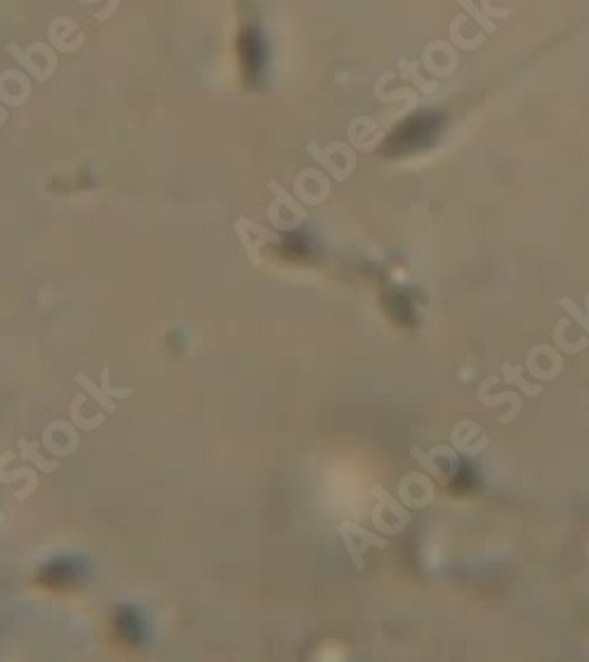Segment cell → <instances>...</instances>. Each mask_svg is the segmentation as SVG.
Masks as SVG:
<instances>
[{
    "mask_svg": "<svg viewBox=\"0 0 589 662\" xmlns=\"http://www.w3.org/2000/svg\"><path fill=\"white\" fill-rule=\"evenodd\" d=\"M568 323H570L568 319H563V321H559L554 326V346L559 351H565V353H578V351H583L585 346L589 344V337H583V340H578V342H568V337L563 335Z\"/></svg>",
    "mask_w": 589,
    "mask_h": 662,
    "instance_id": "14",
    "label": "cell"
},
{
    "mask_svg": "<svg viewBox=\"0 0 589 662\" xmlns=\"http://www.w3.org/2000/svg\"><path fill=\"white\" fill-rule=\"evenodd\" d=\"M373 495L377 497V505L373 507V514H370L373 526L384 535H399L410 523V512L401 502H396L384 488L375 486Z\"/></svg>",
    "mask_w": 589,
    "mask_h": 662,
    "instance_id": "2",
    "label": "cell"
},
{
    "mask_svg": "<svg viewBox=\"0 0 589 662\" xmlns=\"http://www.w3.org/2000/svg\"><path fill=\"white\" fill-rule=\"evenodd\" d=\"M271 203H269V222L278 231H292L307 222V207L297 198L290 196L278 182H269Z\"/></svg>",
    "mask_w": 589,
    "mask_h": 662,
    "instance_id": "1",
    "label": "cell"
},
{
    "mask_svg": "<svg viewBox=\"0 0 589 662\" xmlns=\"http://www.w3.org/2000/svg\"><path fill=\"white\" fill-rule=\"evenodd\" d=\"M561 309H563L565 314H568L570 321H575L578 326L583 328L585 333L589 335V319H587V314H585L583 309H580V306H578L575 302H573L570 297H563V299H561Z\"/></svg>",
    "mask_w": 589,
    "mask_h": 662,
    "instance_id": "15",
    "label": "cell"
},
{
    "mask_svg": "<svg viewBox=\"0 0 589 662\" xmlns=\"http://www.w3.org/2000/svg\"><path fill=\"white\" fill-rule=\"evenodd\" d=\"M76 382H78L81 387H83L85 391H88V394H90L92 398H95V401H97L99 405L104 408V413H113V410H116V401H113V398L108 396L102 387H97V384L92 382L90 377L85 375V373H78V375H76Z\"/></svg>",
    "mask_w": 589,
    "mask_h": 662,
    "instance_id": "12",
    "label": "cell"
},
{
    "mask_svg": "<svg viewBox=\"0 0 589 662\" xmlns=\"http://www.w3.org/2000/svg\"><path fill=\"white\" fill-rule=\"evenodd\" d=\"M337 533H339V537H342L344 549L349 554V559L354 561L356 571H363V568H366V557H363V554H366L370 547H379V549L386 547V537L370 533V530H363L361 526H356V523H352V521L339 523Z\"/></svg>",
    "mask_w": 589,
    "mask_h": 662,
    "instance_id": "3",
    "label": "cell"
},
{
    "mask_svg": "<svg viewBox=\"0 0 589 662\" xmlns=\"http://www.w3.org/2000/svg\"><path fill=\"white\" fill-rule=\"evenodd\" d=\"M585 314H587V319H589V292L585 295V309H583Z\"/></svg>",
    "mask_w": 589,
    "mask_h": 662,
    "instance_id": "18",
    "label": "cell"
},
{
    "mask_svg": "<svg viewBox=\"0 0 589 662\" xmlns=\"http://www.w3.org/2000/svg\"><path fill=\"white\" fill-rule=\"evenodd\" d=\"M526 368L533 377H538L542 382H549L554 377H559L563 371V358L559 349L549 344H536L526 356Z\"/></svg>",
    "mask_w": 589,
    "mask_h": 662,
    "instance_id": "6",
    "label": "cell"
},
{
    "mask_svg": "<svg viewBox=\"0 0 589 662\" xmlns=\"http://www.w3.org/2000/svg\"><path fill=\"white\" fill-rule=\"evenodd\" d=\"M83 3H92V0H83ZM116 3H118V0H116Z\"/></svg>",
    "mask_w": 589,
    "mask_h": 662,
    "instance_id": "19",
    "label": "cell"
},
{
    "mask_svg": "<svg viewBox=\"0 0 589 662\" xmlns=\"http://www.w3.org/2000/svg\"><path fill=\"white\" fill-rule=\"evenodd\" d=\"M307 151L312 153V158L325 167L337 182H344L356 167V153L349 149L344 142H332L328 149H319V144H309Z\"/></svg>",
    "mask_w": 589,
    "mask_h": 662,
    "instance_id": "4",
    "label": "cell"
},
{
    "mask_svg": "<svg viewBox=\"0 0 589 662\" xmlns=\"http://www.w3.org/2000/svg\"><path fill=\"white\" fill-rule=\"evenodd\" d=\"M83 401H85V396L81 394V396H76L73 401H71V405H68V415H71V422H73V427L76 429H81V432H92V429H97L102 422L106 420V415H95V418H83L81 415V405H83Z\"/></svg>",
    "mask_w": 589,
    "mask_h": 662,
    "instance_id": "8",
    "label": "cell"
},
{
    "mask_svg": "<svg viewBox=\"0 0 589 662\" xmlns=\"http://www.w3.org/2000/svg\"><path fill=\"white\" fill-rule=\"evenodd\" d=\"M234 229H236V234H238V238H241L247 257H250V262L255 267L262 264V248H265L267 243L281 241V236L278 234H274L271 229L262 227V224H257V222H252L247 217H238Z\"/></svg>",
    "mask_w": 589,
    "mask_h": 662,
    "instance_id": "5",
    "label": "cell"
},
{
    "mask_svg": "<svg viewBox=\"0 0 589 662\" xmlns=\"http://www.w3.org/2000/svg\"><path fill=\"white\" fill-rule=\"evenodd\" d=\"M457 3H460L464 10H469L471 14H474V19L486 31H495V24H493V21H488V19H493V17H509V14H511V10H493V7L488 5V0H483V12H478L476 7L469 3V0H457Z\"/></svg>",
    "mask_w": 589,
    "mask_h": 662,
    "instance_id": "11",
    "label": "cell"
},
{
    "mask_svg": "<svg viewBox=\"0 0 589 662\" xmlns=\"http://www.w3.org/2000/svg\"><path fill=\"white\" fill-rule=\"evenodd\" d=\"M502 375H505V380H507L509 384H516V387L521 389L526 396L536 398V396H540V394H542V387H540V384H531V382H526L523 371H521V368H518V366L505 363V366H502Z\"/></svg>",
    "mask_w": 589,
    "mask_h": 662,
    "instance_id": "10",
    "label": "cell"
},
{
    "mask_svg": "<svg viewBox=\"0 0 589 662\" xmlns=\"http://www.w3.org/2000/svg\"><path fill=\"white\" fill-rule=\"evenodd\" d=\"M19 455L24 460H31L34 465L41 469L45 474H52L57 472V462L54 460H45L41 452H38V443L36 441H26V438H21L19 441Z\"/></svg>",
    "mask_w": 589,
    "mask_h": 662,
    "instance_id": "9",
    "label": "cell"
},
{
    "mask_svg": "<svg viewBox=\"0 0 589 662\" xmlns=\"http://www.w3.org/2000/svg\"><path fill=\"white\" fill-rule=\"evenodd\" d=\"M410 455H413L417 462H420V467L431 476V479H436L439 483H448V474L439 467L436 457H431V452H424L422 448H417V445H413V448H410Z\"/></svg>",
    "mask_w": 589,
    "mask_h": 662,
    "instance_id": "13",
    "label": "cell"
},
{
    "mask_svg": "<svg viewBox=\"0 0 589 662\" xmlns=\"http://www.w3.org/2000/svg\"><path fill=\"white\" fill-rule=\"evenodd\" d=\"M102 389L111 398H128V396H133V389H130V387H113V384H111V371H108V368H104V371H102Z\"/></svg>",
    "mask_w": 589,
    "mask_h": 662,
    "instance_id": "16",
    "label": "cell"
},
{
    "mask_svg": "<svg viewBox=\"0 0 589 662\" xmlns=\"http://www.w3.org/2000/svg\"><path fill=\"white\" fill-rule=\"evenodd\" d=\"M294 196L304 205H321L330 196V182L321 170H302L294 180Z\"/></svg>",
    "mask_w": 589,
    "mask_h": 662,
    "instance_id": "7",
    "label": "cell"
},
{
    "mask_svg": "<svg viewBox=\"0 0 589 662\" xmlns=\"http://www.w3.org/2000/svg\"><path fill=\"white\" fill-rule=\"evenodd\" d=\"M5 120H7V111L0 106V125H5Z\"/></svg>",
    "mask_w": 589,
    "mask_h": 662,
    "instance_id": "17",
    "label": "cell"
}]
</instances>
